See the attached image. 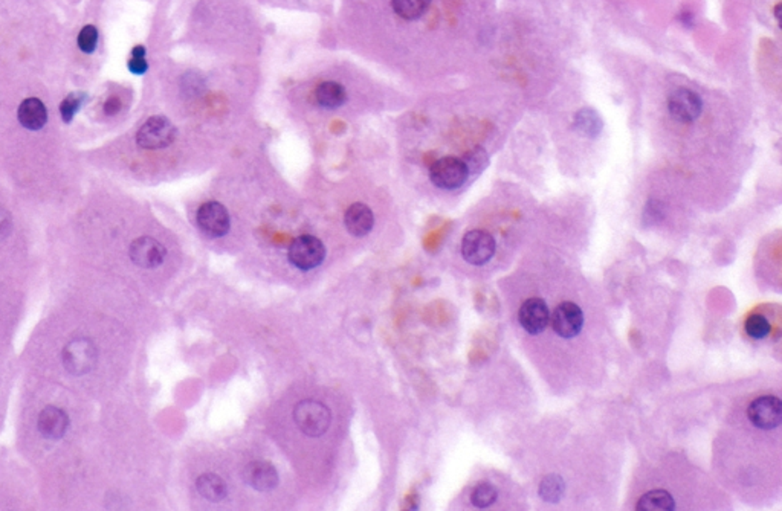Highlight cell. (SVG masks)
I'll return each mask as SVG.
<instances>
[{
    "label": "cell",
    "mask_w": 782,
    "mask_h": 511,
    "mask_svg": "<svg viewBox=\"0 0 782 511\" xmlns=\"http://www.w3.org/2000/svg\"><path fill=\"white\" fill-rule=\"evenodd\" d=\"M293 420L308 437H321L330 426V411L317 400H303L293 409Z\"/></svg>",
    "instance_id": "1"
},
{
    "label": "cell",
    "mask_w": 782,
    "mask_h": 511,
    "mask_svg": "<svg viewBox=\"0 0 782 511\" xmlns=\"http://www.w3.org/2000/svg\"><path fill=\"white\" fill-rule=\"evenodd\" d=\"M176 135V127L167 118L151 116L138 130L136 143L146 150H159L175 143Z\"/></svg>",
    "instance_id": "2"
},
{
    "label": "cell",
    "mask_w": 782,
    "mask_h": 511,
    "mask_svg": "<svg viewBox=\"0 0 782 511\" xmlns=\"http://www.w3.org/2000/svg\"><path fill=\"white\" fill-rule=\"evenodd\" d=\"M61 358H63L64 368H66L71 374L83 376V374H88L93 369L98 358V351L92 341L84 339V338L73 339L64 346Z\"/></svg>",
    "instance_id": "3"
},
{
    "label": "cell",
    "mask_w": 782,
    "mask_h": 511,
    "mask_svg": "<svg viewBox=\"0 0 782 511\" xmlns=\"http://www.w3.org/2000/svg\"><path fill=\"white\" fill-rule=\"evenodd\" d=\"M469 171L464 162L454 156H445L432 164L430 179L442 190H455L468 180Z\"/></svg>",
    "instance_id": "4"
},
{
    "label": "cell",
    "mask_w": 782,
    "mask_h": 511,
    "mask_svg": "<svg viewBox=\"0 0 782 511\" xmlns=\"http://www.w3.org/2000/svg\"><path fill=\"white\" fill-rule=\"evenodd\" d=\"M325 257V247L317 237L301 235L289 247V261L300 270L318 267Z\"/></svg>",
    "instance_id": "5"
},
{
    "label": "cell",
    "mask_w": 782,
    "mask_h": 511,
    "mask_svg": "<svg viewBox=\"0 0 782 511\" xmlns=\"http://www.w3.org/2000/svg\"><path fill=\"white\" fill-rule=\"evenodd\" d=\"M494 237L482 229L466 232L462 240V257L472 266H483L495 254Z\"/></svg>",
    "instance_id": "6"
},
{
    "label": "cell",
    "mask_w": 782,
    "mask_h": 511,
    "mask_svg": "<svg viewBox=\"0 0 782 511\" xmlns=\"http://www.w3.org/2000/svg\"><path fill=\"white\" fill-rule=\"evenodd\" d=\"M747 418L758 429L770 430L781 425L782 403L775 396H763L755 398L747 408Z\"/></svg>",
    "instance_id": "7"
},
{
    "label": "cell",
    "mask_w": 782,
    "mask_h": 511,
    "mask_svg": "<svg viewBox=\"0 0 782 511\" xmlns=\"http://www.w3.org/2000/svg\"><path fill=\"white\" fill-rule=\"evenodd\" d=\"M552 329L564 339H573L581 333L584 313L574 302H561L550 316Z\"/></svg>",
    "instance_id": "8"
},
{
    "label": "cell",
    "mask_w": 782,
    "mask_h": 511,
    "mask_svg": "<svg viewBox=\"0 0 782 511\" xmlns=\"http://www.w3.org/2000/svg\"><path fill=\"white\" fill-rule=\"evenodd\" d=\"M198 224L200 231L211 238L223 237L230 231L231 220L226 208L219 202H206L198 211Z\"/></svg>",
    "instance_id": "9"
},
{
    "label": "cell",
    "mask_w": 782,
    "mask_h": 511,
    "mask_svg": "<svg viewBox=\"0 0 782 511\" xmlns=\"http://www.w3.org/2000/svg\"><path fill=\"white\" fill-rule=\"evenodd\" d=\"M668 110L679 123H694L701 115L703 101L689 89H677L668 98Z\"/></svg>",
    "instance_id": "10"
},
{
    "label": "cell",
    "mask_w": 782,
    "mask_h": 511,
    "mask_svg": "<svg viewBox=\"0 0 782 511\" xmlns=\"http://www.w3.org/2000/svg\"><path fill=\"white\" fill-rule=\"evenodd\" d=\"M518 321L526 333L532 336L541 334L550 322V311L546 301L541 298L524 301L518 311Z\"/></svg>",
    "instance_id": "11"
},
{
    "label": "cell",
    "mask_w": 782,
    "mask_h": 511,
    "mask_svg": "<svg viewBox=\"0 0 782 511\" xmlns=\"http://www.w3.org/2000/svg\"><path fill=\"white\" fill-rule=\"evenodd\" d=\"M130 258L143 269H155L164 263L166 249L151 237H141L130 244Z\"/></svg>",
    "instance_id": "12"
},
{
    "label": "cell",
    "mask_w": 782,
    "mask_h": 511,
    "mask_svg": "<svg viewBox=\"0 0 782 511\" xmlns=\"http://www.w3.org/2000/svg\"><path fill=\"white\" fill-rule=\"evenodd\" d=\"M243 480L248 485L258 492L273 490L278 484V473L275 467L268 461H254L246 465L243 470Z\"/></svg>",
    "instance_id": "13"
},
{
    "label": "cell",
    "mask_w": 782,
    "mask_h": 511,
    "mask_svg": "<svg viewBox=\"0 0 782 511\" xmlns=\"http://www.w3.org/2000/svg\"><path fill=\"white\" fill-rule=\"evenodd\" d=\"M37 428L43 437L59 440L69 428V417L66 412L57 406H46L40 412Z\"/></svg>",
    "instance_id": "14"
},
{
    "label": "cell",
    "mask_w": 782,
    "mask_h": 511,
    "mask_svg": "<svg viewBox=\"0 0 782 511\" xmlns=\"http://www.w3.org/2000/svg\"><path fill=\"white\" fill-rule=\"evenodd\" d=\"M345 227L355 237H364L372 231L375 224V215L372 210L364 203H353L345 211Z\"/></svg>",
    "instance_id": "15"
},
{
    "label": "cell",
    "mask_w": 782,
    "mask_h": 511,
    "mask_svg": "<svg viewBox=\"0 0 782 511\" xmlns=\"http://www.w3.org/2000/svg\"><path fill=\"white\" fill-rule=\"evenodd\" d=\"M19 123L32 132L43 128L48 123V112L46 107L39 98H28L20 104L17 112Z\"/></svg>",
    "instance_id": "16"
},
{
    "label": "cell",
    "mask_w": 782,
    "mask_h": 511,
    "mask_svg": "<svg viewBox=\"0 0 782 511\" xmlns=\"http://www.w3.org/2000/svg\"><path fill=\"white\" fill-rule=\"evenodd\" d=\"M315 100L324 108H338L345 103V89L335 81L321 83L315 91Z\"/></svg>",
    "instance_id": "17"
},
{
    "label": "cell",
    "mask_w": 782,
    "mask_h": 511,
    "mask_svg": "<svg viewBox=\"0 0 782 511\" xmlns=\"http://www.w3.org/2000/svg\"><path fill=\"white\" fill-rule=\"evenodd\" d=\"M196 487H198V492L211 502L222 501V499L226 497V493H228V487L225 481L220 476H217L214 473H205L199 476L198 482H196Z\"/></svg>",
    "instance_id": "18"
},
{
    "label": "cell",
    "mask_w": 782,
    "mask_h": 511,
    "mask_svg": "<svg viewBox=\"0 0 782 511\" xmlns=\"http://www.w3.org/2000/svg\"><path fill=\"white\" fill-rule=\"evenodd\" d=\"M636 508L639 511H672L676 502L666 490H651L639 499Z\"/></svg>",
    "instance_id": "19"
},
{
    "label": "cell",
    "mask_w": 782,
    "mask_h": 511,
    "mask_svg": "<svg viewBox=\"0 0 782 511\" xmlns=\"http://www.w3.org/2000/svg\"><path fill=\"white\" fill-rule=\"evenodd\" d=\"M431 0H391L395 13L404 20H417L427 13Z\"/></svg>",
    "instance_id": "20"
},
{
    "label": "cell",
    "mask_w": 782,
    "mask_h": 511,
    "mask_svg": "<svg viewBox=\"0 0 782 511\" xmlns=\"http://www.w3.org/2000/svg\"><path fill=\"white\" fill-rule=\"evenodd\" d=\"M602 125L604 124H602L601 116L594 110H591V108H582V110L578 112L577 116H574V128H577L578 132L582 133L584 136L596 138L601 133Z\"/></svg>",
    "instance_id": "21"
},
{
    "label": "cell",
    "mask_w": 782,
    "mask_h": 511,
    "mask_svg": "<svg viewBox=\"0 0 782 511\" xmlns=\"http://www.w3.org/2000/svg\"><path fill=\"white\" fill-rule=\"evenodd\" d=\"M564 490H566V482L559 475H549L539 484V496L546 502H558L564 495Z\"/></svg>",
    "instance_id": "22"
},
{
    "label": "cell",
    "mask_w": 782,
    "mask_h": 511,
    "mask_svg": "<svg viewBox=\"0 0 782 511\" xmlns=\"http://www.w3.org/2000/svg\"><path fill=\"white\" fill-rule=\"evenodd\" d=\"M497 496H498V492L492 484L480 482L474 487V490L471 493V502L479 508H486L497 501Z\"/></svg>",
    "instance_id": "23"
},
{
    "label": "cell",
    "mask_w": 782,
    "mask_h": 511,
    "mask_svg": "<svg viewBox=\"0 0 782 511\" xmlns=\"http://www.w3.org/2000/svg\"><path fill=\"white\" fill-rule=\"evenodd\" d=\"M86 100H88V95L83 92H73L64 98L63 103L60 104V115L63 118V121L71 123Z\"/></svg>",
    "instance_id": "24"
},
{
    "label": "cell",
    "mask_w": 782,
    "mask_h": 511,
    "mask_svg": "<svg viewBox=\"0 0 782 511\" xmlns=\"http://www.w3.org/2000/svg\"><path fill=\"white\" fill-rule=\"evenodd\" d=\"M744 329L752 339H764L770 333V322L764 314H751L746 321Z\"/></svg>",
    "instance_id": "25"
},
{
    "label": "cell",
    "mask_w": 782,
    "mask_h": 511,
    "mask_svg": "<svg viewBox=\"0 0 782 511\" xmlns=\"http://www.w3.org/2000/svg\"><path fill=\"white\" fill-rule=\"evenodd\" d=\"M666 214V208L664 202L660 200H656V199H651L646 205H645V210H644V222L646 226H653L659 222L664 220V217Z\"/></svg>",
    "instance_id": "26"
},
{
    "label": "cell",
    "mask_w": 782,
    "mask_h": 511,
    "mask_svg": "<svg viewBox=\"0 0 782 511\" xmlns=\"http://www.w3.org/2000/svg\"><path fill=\"white\" fill-rule=\"evenodd\" d=\"M77 43H78V48L84 53H92L98 45V29L93 25H86L80 31Z\"/></svg>",
    "instance_id": "27"
},
{
    "label": "cell",
    "mask_w": 782,
    "mask_h": 511,
    "mask_svg": "<svg viewBox=\"0 0 782 511\" xmlns=\"http://www.w3.org/2000/svg\"><path fill=\"white\" fill-rule=\"evenodd\" d=\"M128 71L135 75H144L148 69V63L146 60V48L135 46L132 51V58L128 60Z\"/></svg>",
    "instance_id": "28"
},
{
    "label": "cell",
    "mask_w": 782,
    "mask_h": 511,
    "mask_svg": "<svg viewBox=\"0 0 782 511\" xmlns=\"http://www.w3.org/2000/svg\"><path fill=\"white\" fill-rule=\"evenodd\" d=\"M463 162L466 164V167H468L469 172H479L487 165V155L484 150L475 148L468 155V159H464Z\"/></svg>",
    "instance_id": "29"
},
{
    "label": "cell",
    "mask_w": 782,
    "mask_h": 511,
    "mask_svg": "<svg viewBox=\"0 0 782 511\" xmlns=\"http://www.w3.org/2000/svg\"><path fill=\"white\" fill-rule=\"evenodd\" d=\"M11 227H13V222H11V215L4 208H0V242L5 240L9 235Z\"/></svg>",
    "instance_id": "30"
},
{
    "label": "cell",
    "mask_w": 782,
    "mask_h": 511,
    "mask_svg": "<svg viewBox=\"0 0 782 511\" xmlns=\"http://www.w3.org/2000/svg\"><path fill=\"white\" fill-rule=\"evenodd\" d=\"M119 108H121V101H119L118 96H111L108 100L104 103V112L106 115H115L119 112Z\"/></svg>",
    "instance_id": "31"
}]
</instances>
